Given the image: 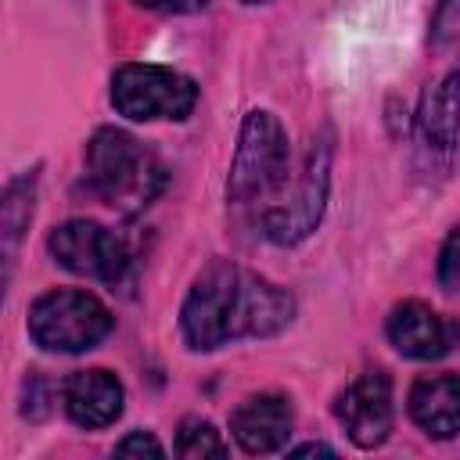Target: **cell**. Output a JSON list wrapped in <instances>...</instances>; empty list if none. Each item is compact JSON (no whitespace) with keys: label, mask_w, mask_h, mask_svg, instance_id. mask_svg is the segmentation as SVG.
<instances>
[{"label":"cell","mask_w":460,"mask_h":460,"mask_svg":"<svg viewBox=\"0 0 460 460\" xmlns=\"http://www.w3.org/2000/svg\"><path fill=\"white\" fill-rule=\"evenodd\" d=\"M295 316V298L259 273L226 259L208 262L180 309V327L190 349H219L234 338H270Z\"/></svg>","instance_id":"obj_1"},{"label":"cell","mask_w":460,"mask_h":460,"mask_svg":"<svg viewBox=\"0 0 460 460\" xmlns=\"http://www.w3.org/2000/svg\"><path fill=\"white\" fill-rule=\"evenodd\" d=\"M133 4L147 11H162V14H194L208 7V0H133Z\"/></svg>","instance_id":"obj_19"},{"label":"cell","mask_w":460,"mask_h":460,"mask_svg":"<svg viewBox=\"0 0 460 460\" xmlns=\"http://www.w3.org/2000/svg\"><path fill=\"white\" fill-rule=\"evenodd\" d=\"M385 331H388V341L395 345V352H402L410 359H438L460 338V327L453 320H446L442 313H435L428 302H417V298L392 305Z\"/></svg>","instance_id":"obj_10"},{"label":"cell","mask_w":460,"mask_h":460,"mask_svg":"<svg viewBox=\"0 0 460 460\" xmlns=\"http://www.w3.org/2000/svg\"><path fill=\"white\" fill-rule=\"evenodd\" d=\"M108 305L79 288H54L29 309V334L47 352H86L111 334Z\"/></svg>","instance_id":"obj_4"},{"label":"cell","mask_w":460,"mask_h":460,"mask_svg":"<svg viewBox=\"0 0 460 460\" xmlns=\"http://www.w3.org/2000/svg\"><path fill=\"white\" fill-rule=\"evenodd\" d=\"M413 424L431 438L460 431V374H420L406 395Z\"/></svg>","instance_id":"obj_13"},{"label":"cell","mask_w":460,"mask_h":460,"mask_svg":"<svg viewBox=\"0 0 460 460\" xmlns=\"http://www.w3.org/2000/svg\"><path fill=\"white\" fill-rule=\"evenodd\" d=\"M291 453H295V456H309V453H334V449L323 446V442H305V446H295Z\"/></svg>","instance_id":"obj_20"},{"label":"cell","mask_w":460,"mask_h":460,"mask_svg":"<svg viewBox=\"0 0 460 460\" xmlns=\"http://www.w3.org/2000/svg\"><path fill=\"white\" fill-rule=\"evenodd\" d=\"M288 133L273 111H248L237 151L226 176V198L234 205H255L273 198L288 183Z\"/></svg>","instance_id":"obj_3"},{"label":"cell","mask_w":460,"mask_h":460,"mask_svg":"<svg viewBox=\"0 0 460 460\" xmlns=\"http://www.w3.org/2000/svg\"><path fill=\"white\" fill-rule=\"evenodd\" d=\"M456 147H460V72L449 68L424 86L413 115L417 172L446 176Z\"/></svg>","instance_id":"obj_6"},{"label":"cell","mask_w":460,"mask_h":460,"mask_svg":"<svg viewBox=\"0 0 460 460\" xmlns=\"http://www.w3.org/2000/svg\"><path fill=\"white\" fill-rule=\"evenodd\" d=\"M291 428H295V410H291V399L280 392L248 395L230 413V431L237 446L252 456L277 453L291 438Z\"/></svg>","instance_id":"obj_11"},{"label":"cell","mask_w":460,"mask_h":460,"mask_svg":"<svg viewBox=\"0 0 460 460\" xmlns=\"http://www.w3.org/2000/svg\"><path fill=\"white\" fill-rule=\"evenodd\" d=\"M244 4H266V0H244Z\"/></svg>","instance_id":"obj_21"},{"label":"cell","mask_w":460,"mask_h":460,"mask_svg":"<svg viewBox=\"0 0 460 460\" xmlns=\"http://www.w3.org/2000/svg\"><path fill=\"white\" fill-rule=\"evenodd\" d=\"M327 187H331V144L320 140L309 147L302 180L291 194L288 205H277L262 216V230L273 244H298L302 237H309L323 216L327 205Z\"/></svg>","instance_id":"obj_8"},{"label":"cell","mask_w":460,"mask_h":460,"mask_svg":"<svg viewBox=\"0 0 460 460\" xmlns=\"http://www.w3.org/2000/svg\"><path fill=\"white\" fill-rule=\"evenodd\" d=\"M115 453L119 456H133V453H147V456H165V449H162V442L151 435V431H129L122 442H115Z\"/></svg>","instance_id":"obj_18"},{"label":"cell","mask_w":460,"mask_h":460,"mask_svg":"<svg viewBox=\"0 0 460 460\" xmlns=\"http://www.w3.org/2000/svg\"><path fill=\"white\" fill-rule=\"evenodd\" d=\"M338 424L359 449H374L392 431V377L385 370L359 374L334 402Z\"/></svg>","instance_id":"obj_9"},{"label":"cell","mask_w":460,"mask_h":460,"mask_svg":"<svg viewBox=\"0 0 460 460\" xmlns=\"http://www.w3.org/2000/svg\"><path fill=\"white\" fill-rule=\"evenodd\" d=\"M86 183L111 208L137 212L162 190L165 169L137 137L108 126L86 144Z\"/></svg>","instance_id":"obj_2"},{"label":"cell","mask_w":460,"mask_h":460,"mask_svg":"<svg viewBox=\"0 0 460 460\" xmlns=\"http://www.w3.org/2000/svg\"><path fill=\"white\" fill-rule=\"evenodd\" d=\"M438 284L446 291H460V226L449 230L438 252Z\"/></svg>","instance_id":"obj_17"},{"label":"cell","mask_w":460,"mask_h":460,"mask_svg":"<svg viewBox=\"0 0 460 460\" xmlns=\"http://www.w3.org/2000/svg\"><path fill=\"white\" fill-rule=\"evenodd\" d=\"M176 456L183 460H208V456H226V442L219 438V431L201 420V417H187L176 431Z\"/></svg>","instance_id":"obj_15"},{"label":"cell","mask_w":460,"mask_h":460,"mask_svg":"<svg viewBox=\"0 0 460 460\" xmlns=\"http://www.w3.org/2000/svg\"><path fill=\"white\" fill-rule=\"evenodd\" d=\"M431 43L442 54L460 58V0H438L431 18Z\"/></svg>","instance_id":"obj_16"},{"label":"cell","mask_w":460,"mask_h":460,"mask_svg":"<svg viewBox=\"0 0 460 460\" xmlns=\"http://www.w3.org/2000/svg\"><path fill=\"white\" fill-rule=\"evenodd\" d=\"M122 399H126L122 381L104 367L75 370L65 381V413L72 424H79L86 431L115 424L122 413Z\"/></svg>","instance_id":"obj_12"},{"label":"cell","mask_w":460,"mask_h":460,"mask_svg":"<svg viewBox=\"0 0 460 460\" xmlns=\"http://www.w3.org/2000/svg\"><path fill=\"white\" fill-rule=\"evenodd\" d=\"M32 198H36V172H22L18 180L7 183L4 190V205H0V226H4V252H7V273L14 262V248L18 237L25 230V223L32 219Z\"/></svg>","instance_id":"obj_14"},{"label":"cell","mask_w":460,"mask_h":460,"mask_svg":"<svg viewBox=\"0 0 460 460\" xmlns=\"http://www.w3.org/2000/svg\"><path fill=\"white\" fill-rule=\"evenodd\" d=\"M111 104L119 115L133 122H155V119L180 122L194 111L198 86L176 68L129 61V65H119L111 75Z\"/></svg>","instance_id":"obj_5"},{"label":"cell","mask_w":460,"mask_h":460,"mask_svg":"<svg viewBox=\"0 0 460 460\" xmlns=\"http://www.w3.org/2000/svg\"><path fill=\"white\" fill-rule=\"evenodd\" d=\"M47 248H50L54 262L65 266L68 273H79V277H90V280H108V284H115L126 273V262H129L126 241L115 230H108L93 219L61 223L47 237Z\"/></svg>","instance_id":"obj_7"}]
</instances>
